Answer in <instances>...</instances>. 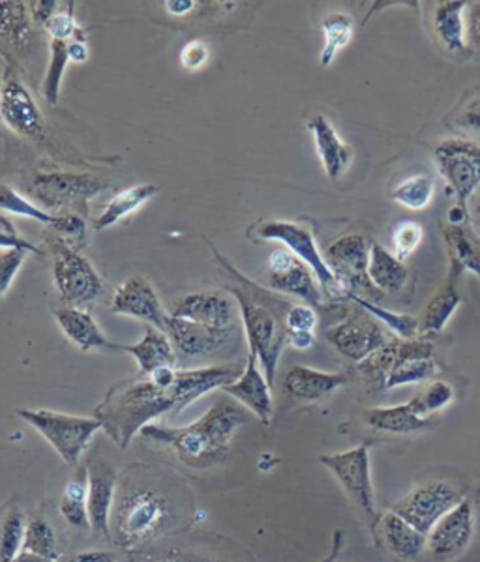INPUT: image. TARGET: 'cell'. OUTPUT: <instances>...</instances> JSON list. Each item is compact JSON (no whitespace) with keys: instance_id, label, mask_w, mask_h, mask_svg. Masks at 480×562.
I'll list each match as a JSON object with an SVG mask.
<instances>
[{"instance_id":"obj_10","label":"cell","mask_w":480,"mask_h":562,"mask_svg":"<svg viewBox=\"0 0 480 562\" xmlns=\"http://www.w3.org/2000/svg\"><path fill=\"white\" fill-rule=\"evenodd\" d=\"M328 267L336 276L346 296H379L378 289L371 285L368 278V261H370V244L362 235H346L334 240L325 256Z\"/></svg>"},{"instance_id":"obj_17","label":"cell","mask_w":480,"mask_h":562,"mask_svg":"<svg viewBox=\"0 0 480 562\" xmlns=\"http://www.w3.org/2000/svg\"><path fill=\"white\" fill-rule=\"evenodd\" d=\"M327 339L342 357L359 364L389 344L378 319L373 321L368 315H351L349 319L328 328Z\"/></svg>"},{"instance_id":"obj_63","label":"cell","mask_w":480,"mask_h":562,"mask_svg":"<svg viewBox=\"0 0 480 562\" xmlns=\"http://www.w3.org/2000/svg\"><path fill=\"white\" fill-rule=\"evenodd\" d=\"M475 212L480 216V198L477 199V203H475Z\"/></svg>"},{"instance_id":"obj_42","label":"cell","mask_w":480,"mask_h":562,"mask_svg":"<svg viewBox=\"0 0 480 562\" xmlns=\"http://www.w3.org/2000/svg\"><path fill=\"white\" fill-rule=\"evenodd\" d=\"M455 400V390L453 386L443 381H432L426 389L416 394L411 400V405L415 407L416 415L423 416V418H432V415H436L439 411L445 409L447 405H450Z\"/></svg>"},{"instance_id":"obj_40","label":"cell","mask_w":480,"mask_h":562,"mask_svg":"<svg viewBox=\"0 0 480 562\" xmlns=\"http://www.w3.org/2000/svg\"><path fill=\"white\" fill-rule=\"evenodd\" d=\"M26 519L20 510H12L0 525V562H12L25 546Z\"/></svg>"},{"instance_id":"obj_56","label":"cell","mask_w":480,"mask_h":562,"mask_svg":"<svg viewBox=\"0 0 480 562\" xmlns=\"http://www.w3.org/2000/svg\"><path fill=\"white\" fill-rule=\"evenodd\" d=\"M448 225L450 227H460V225H468V209L466 206L458 205L450 206L447 212Z\"/></svg>"},{"instance_id":"obj_58","label":"cell","mask_w":480,"mask_h":562,"mask_svg":"<svg viewBox=\"0 0 480 562\" xmlns=\"http://www.w3.org/2000/svg\"><path fill=\"white\" fill-rule=\"evenodd\" d=\"M71 562H115V555L105 553V551H87V553L74 557Z\"/></svg>"},{"instance_id":"obj_51","label":"cell","mask_w":480,"mask_h":562,"mask_svg":"<svg viewBox=\"0 0 480 562\" xmlns=\"http://www.w3.org/2000/svg\"><path fill=\"white\" fill-rule=\"evenodd\" d=\"M26 4H29V12H31L34 25H38L40 29H44L49 23L58 8V2L55 0H38V2H26Z\"/></svg>"},{"instance_id":"obj_54","label":"cell","mask_w":480,"mask_h":562,"mask_svg":"<svg viewBox=\"0 0 480 562\" xmlns=\"http://www.w3.org/2000/svg\"><path fill=\"white\" fill-rule=\"evenodd\" d=\"M289 346L297 349V351H308L310 347H314L315 334L314 333H288Z\"/></svg>"},{"instance_id":"obj_50","label":"cell","mask_w":480,"mask_h":562,"mask_svg":"<svg viewBox=\"0 0 480 562\" xmlns=\"http://www.w3.org/2000/svg\"><path fill=\"white\" fill-rule=\"evenodd\" d=\"M58 510H60V516H63L66 524L71 525V527H76V529L90 527L89 510H87L85 503H74V501L60 498Z\"/></svg>"},{"instance_id":"obj_20","label":"cell","mask_w":480,"mask_h":562,"mask_svg":"<svg viewBox=\"0 0 480 562\" xmlns=\"http://www.w3.org/2000/svg\"><path fill=\"white\" fill-rule=\"evenodd\" d=\"M116 503V473L105 461H97L89 467V510L90 530L97 537L111 538V516Z\"/></svg>"},{"instance_id":"obj_57","label":"cell","mask_w":480,"mask_h":562,"mask_svg":"<svg viewBox=\"0 0 480 562\" xmlns=\"http://www.w3.org/2000/svg\"><path fill=\"white\" fill-rule=\"evenodd\" d=\"M198 4L199 2L196 0H167L166 8L171 15H186V13L192 12Z\"/></svg>"},{"instance_id":"obj_48","label":"cell","mask_w":480,"mask_h":562,"mask_svg":"<svg viewBox=\"0 0 480 562\" xmlns=\"http://www.w3.org/2000/svg\"><path fill=\"white\" fill-rule=\"evenodd\" d=\"M453 126L464 134L480 135V94L461 105L455 115Z\"/></svg>"},{"instance_id":"obj_4","label":"cell","mask_w":480,"mask_h":562,"mask_svg":"<svg viewBox=\"0 0 480 562\" xmlns=\"http://www.w3.org/2000/svg\"><path fill=\"white\" fill-rule=\"evenodd\" d=\"M359 370L373 390L426 383L437 373L436 351L426 339L389 341L360 362Z\"/></svg>"},{"instance_id":"obj_18","label":"cell","mask_w":480,"mask_h":562,"mask_svg":"<svg viewBox=\"0 0 480 562\" xmlns=\"http://www.w3.org/2000/svg\"><path fill=\"white\" fill-rule=\"evenodd\" d=\"M171 317L192 321L219 333L231 334L237 321V310L233 299L224 291H201L185 294L175 302Z\"/></svg>"},{"instance_id":"obj_32","label":"cell","mask_w":480,"mask_h":562,"mask_svg":"<svg viewBox=\"0 0 480 562\" xmlns=\"http://www.w3.org/2000/svg\"><path fill=\"white\" fill-rule=\"evenodd\" d=\"M160 193V188L154 184L132 186L129 190H122L116 193L105 205L102 214L94 222V231L110 229L113 225L122 222L124 217L132 216L137 209H142L150 199L156 198Z\"/></svg>"},{"instance_id":"obj_46","label":"cell","mask_w":480,"mask_h":562,"mask_svg":"<svg viewBox=\"0 0 480 562\" xmlns=\"http://www.w3.org/2000/svg\"><path fill=\"white\" fill-rule=\"evenodd\" d=\"M26 259V251L23 249H7L0 254V299L12 288L15 276L20 272Z\"/></svg>"},{"instance_id":"obj_11","label":"cell","mask_w":480,"mask_h":562,"mask_svg":"<svg viewBox=\"0 0 480 562\" xmlns=\"http://www.w3.org/2000/svg\"><path fill=\"white\" fill-rule=\"evenodd\" d=\"M0 121L8 130L23 139L42 143L47 135L45 119L34 102L33 94L21 83L18 66L8 68L2 87H0Z\"/></svg>"},{"instance_id":"obj_7","label":"cell","mask_w":480,"mask_h":562,"mask_svg":"<svg viewBox=\"0 0 480 562\" xmlns=\"http://www.w3.org/2000/svg\"><path fill=\"white\" fill-rule=\"evenodd\" d=\"M47 248L53 257V278L66 306L83 307L102 296V276L79 249L58 235H49Z\"/></svg>"},{"instance_id":"obj_28","label":"cell","mask_w":480,"mask_h":562,"mask_svg":"<svg viewBox=\"0 0 480 562\" xmlns=\"http://www.w3.org/2000/svg\"><path fill=\"white\" fill-rule=\"evenodd\" d=\"M365 420L370 428L383 434L405 435L423 431L434 426L432 418L416 415L411 402L394 405V407H376L365 413Z\"/></svg>"},{"instance_id":"obj_35","label":"cell","mask_w":480,"mask_h":562,"mask_svg":"<svg viewBox=\"0 0 480 562\" xmlns=\"http://www.w3.org/2000/svg\"><path fill=\"white\" fill-rule=\"evenodd\" d=\"M434 193H436V182L429 175L421 173L400 182L392 192V199L398 205L410 211H424L432 203Z\"/></svg>"},{"instance_id":"obj_22","label":"cell","mask_w":480,"mask_h":562,"mask_svg":"<svg viewBox=\"0 0 480 562\" xmlns=\"http://www.w3.org/2000/svg\"><path fill=\"white\" fill-rule=\"evenodd\" d=\"M346 373H327L306 366H293L283 378V390L297 402L314 403L347 384Z\"/></svg>"},{"instance_id":"obj_49","label":"cell","mask_w":480,"mask_h":562,"mask_svg":"<svg viewBox=\"0 0 480 562\" xmlns=\"http://www.w3.org/2000/svg\"><path fill=\"white\" fill-rule=\"evenodd\" d=\"M209 45L203 40H193L182 47L180 52V65L185 66L186 70L196 71L201 70L209 60Z\"/></svg>"},{"instance_id":"obj_23","label":"cell","mask_w":480,"mask_h":562,"mask_svg":"<svg viewBox=\"0 0 480 562\" xmlns=\"http://www.w3.org/2000/svg\"><path fill=\"white\" fill-rule=\"evenodd\" d=\"M308 130L314 135L321 166L325 169L328 179L338 180L351 164V148L342 140L333 122L328 121L325 115L312 116L308 121Z\"/></svg>"},{"instance_id":"obj_2","label":"cell","mask_w":480,"mask_h":562,"mask_svg":"<svg viewBox=\"0 0 480 562\" xmlns=\"http://www.w3.org/2000/svg\"><path fill=\"white\" fill-rule=\"evenodd\" d=\"M248 420L241 403L222 397L212 403L205 415L185 428H166L148 424L142 435L148 441L174 448L185 465L209 469L219 465L230 456L231 442L238 428Z\"/></svg>"},{"instance_id":"obj_8","label":"cell","mask_w":480,"mask_h":562,"mask_svg":"<svg viewBox=\"0 0 480 562\" xmlns=\"http://www.w3.org/2000/svg\"><path fill=\"white\" fill-rule=\"evenodd\" d=\"M18 415L29 422L45 441L52 445L66 463H77L94 435L102 429V422L87 416L65 415L47 409H20Z\"/></svg>"},{"instance_id":"obj_9","label":"cell","mask_w":480,"mask_h":562,"mask_svg":"<svg viewBox=\"0 0 480 562\" xmlns=\"http://www.w3.org/2000/svg\"><path fill=\"white\" fill-rule=\"evenodd\" d=\"M257 235L263 240L282 243L297 259H301L306 267H310L317 278L323 293L328 296L346 294L325 261V257L321 256L312 231H308L306 227L299 224H291V222H263L257 225Z\"/></svg>"},{"instance_id":"obj_14","label":"cell","mask_w":480,"mask_h":562,"mask_svg":"<svg viewBox=\"0 0 480 562\" xmlns=\"http://www.w3.org/2000/svg\"><path fill=\"white\" fill-rule=\"evenodd\" d=\"M464 495L455 486L447 482H429L416 487L408 497L398 501L392 506V512L408 524L421 530L424 537H428L432 529L445 518L448 512L456 508L464 501Z\"/></svg>"},{"instance_id":"obj_25","label":"cell","mask_w":480,"mask_h":562,"mask_svg":"<svg viewBox=\"0 0 480 562\" xmlns=\"http://www.w3.org/2000/svg\"><path fill=\"white\" fill-rule=\"evenodd\" d=\"M33 25L26 2L0 0V53L12 65V53L26 52L33 42Z\"/></svg>"},{"instance_id":"obj_24","label":"cell","mask_w":480,"mask_h":562,"mask_svg":"<svg viewBox=\"0 0 480 562\" xmlns=\"http://www.w3.org/2000/svg\"><path fill=\"white\" fill-rule=\"evenodd\" d=\"M166 334L174 344L175 351L188 358L205 357L224 346L230 334L212 330L192 321L177 319L169 315Z\"/></svg>"},{"instance_id":"obj_62","label":"cell","mask_w":480,"mask_h":562,"mask_svg":"<svg viewBox=\"0 0 480 562\" xmlns=\"http://www.w3.org/2000/svg\"><path fill=\"white\" fill-rule=\"evenodd\" d=\"M10 66H12V63H10V60L0 53V87H2V81H4V76H7V71Z\"/></svg>"},{"instance_id":"obj_43","label":"cell","mask_w":480,"mask_h":562,"mask_svg":"<svg viewBox=\"0 0 480 562\" xmlns=\"http://www.w3.org/2000/svg\"><path fill=\"white\" fill-rule=\"evenodd\" d=\"M423 225L416 224L413 220H402L392 227V248L394 256L404 262L415 254L416 248L423 243Z\"/></svg>"},{"instance_id":"obj_13","label":"cell","mask_w":480,"mask_h":562,"mask_svg":"<svg viewBox=\"0 0 480 562\" xmlns=\"http://www.w3.org/2000/svg\"><path fill=\"white\" fill-rule=\"evenodd\" d=\"M320 463L338 480L339 486L349 495L370 519H378L373 484H371L370 447L360 445L338 454L321 456Z\"/></svg>"},{"instance_id":"obj_59","label":"cell","mask_w":480,"mask_h":562,"mask_svg":"<svg viewBox=\"0 0 480 562\" xmlns=\"http://www.w3.org/2000/svg\"><path fill=\"white\" fill-rule=\"evenodd\" d=\"M342 548H344V537H342V532H336L334 535L333 540V548H331V553H328L327 559L325 561L321 562H336V559H338L339 553H342Z\"/></svg>"},{"instance_id":"obj_12","label":"cell","mask_w":480,"mask_h":562,"mask_svg":"<svg viewBox=\"0 0 480 562\" xmlns=\"http://www.w3.org/2000/svg\"><path fill=\"white\" fill-rule=\"evenodd\" d=\"M434 158L448 190L464 205L480 186L479 143L469 139L442 140Z\"/></svg>"},{"instance_id":"obj_39","label":"cell","mask_w":480,"mask_h":562,"mask_svg":"<svg viewBox=\"0 0 480 562\" xmlns=\"http://www.w3.org/2000/svg\"><path fill=\"white\" fill-rule=\"evenodd\" d=\"M351 301L357 302L365 312H368V315H373L376 319L381 321L383 325L389 326L392 333L397 334L400 339H416L418 338V333H421V326H418V321L415 317H411V315L404 314H394V312H389V310H383V307H379L376 302L365 301V299H360V296H349Z\"/></svg>"},{"instance_id":"obj_61","label":"cell","mask_w":480,"mask_h":562,"mask_svg":"<svg viewBox=\"0 0 480 562\" xmlns=\"http://www.w3.org/2000/svg\"><path fill=\"white\" fill-rule=\"evenodd\" d=\"M0 231H2V233H10V235H20L12 220H10L7 214H2V212H0Z\"/></svg>"},{"instance_id":"obj_34","label":"cell","mask_w":480,"mask_h":562,"mask_svg":"<svg viewBox=\"0 0 480 562\" xmlns=\"http://www.w3.org/2000/svg\"><path fill=\"white\" fill-rule=\"evenodd\" d=\"M323 49H321V66H331L338 52H342L353 40V20L346 13H331L323 21Z\"/></svg>"},{"instance_id":"obj_60","label":"cell","mask_w":480,"mask_h":562,"mask_svg":"<svg viewBox=\"0 0 480 562\" xmlns=\"http://www.w3.org/2000/svg\"><path fill=\"white\" fill-rule=\"evenodd\" d=\"M12 562H53L49 559H45V557L36 555L33 551H21L20 555L15 557Z\"/></svg>"},{"instance_id":"obj_33","label":"cell","mask_w":480,"mask_h":562,"mask_svg":"<svg viewBox=\"0 0 480 562\" xmlns=\"http://www.w3.org/2000/svg\"><path fill=\"white\" fill-rule=\"evenodd\" d=\"M445 238H447L448 248L453 251L455 261L460 265L461 269L473 272L480 278V243L479 238L475 237L469 224L460 225V227L448 225Z\"/></svg>"},{"instance_id":"obj_36","label":"cell","mask_w":480,"mask_h":562,"mask_svg":"<svg viewBox=\"0 0 480 562\" xmlns=\"http://www.w3.org/2000/svg\"><path fill=\"white\" fill-rule=\"evenodd\" d=\"M461 304L460 294L456 293L455 285H447L428 302L424 312L421 333L439 334L447 326L448 319L455 315Z\"/></svg>"},{"instance_id":"obj_21","label":"cell","mask_w":480,"mask_h":562,"mask_svg":"<svg viewBox=\"0 0 480 562\" xmlns=\"http://www.w3.org/2000/svg\"><path fill=\"white\" fill-rule=\"evenodd\" d=\"M222 390L235 402L241 403L243 407L252 411L263 424H269L270 418L275 415L272 386L265 378V373L259 370L254 352H248V362L244 366L241 378L235 379L233 383L225 384Z\"/></svg>"},{"instance_id":"obj_55","label":"cell","mask_w":480,"mask_h":562,"mask_svg":"<svg viewBox=\"0 0 480 562\" xmlns=\"http://www.w3.org/2000/svg\"><path fill=\"white\" fill-rule=\"evenodd\" d=\"M68 57H70L71 63H77V65H81V63H87V58H89V45L83 40H71L68 42Z\"/></svg>"},{"instance_id":"obj_29","label":"cell","mask_w":480,"mask_h":562,"mask_svg":"<svg viewBox=\"0 0 480 562\" xmlns=\"http://www.w3.org/2000/svg\"><path fill=\"white\" fill-rule=\"evenodd\" d=\"M381 535H383L387 548L391 553L404 559V561H413L423 555L426 550L428 538L424 537L421 530H416L413 525L408 524L405 519L400 518L394 512L384 514L381 518Z\"/></svg>"},{"instance_id":"obj_19","label":"cell","mask_w":480,"mask_h":562,"mask_svg":"<svg viewBox=\"0 0 480 562\" xmlns=\"http://www.w3.org/2000/svg\"><path fill=\"white\" fill-rule=\"evenodd\" d=\"M111 312L116 315L147 321L148 325H153L161 333H166L167 321H169V314L161 306L153 283L143 276L129 278L116 288Z\"/></svg>"},{"instance_id":"obj_53","label":"cell","mask_w":480,"mask_h":562,"mask_svg":"<svg viewBox=\"0 0 480 562\" xmlns=\"http://www.w3.org/2000/svg\"><path fill=\"white\" fill-rule=\"evenodd\" d=\"M468 34L471 44L480 47V2H475L469 10Z\"/></svg>"},{"instance_id":"obj_30","label":"cell","mask_w":480,"mask_h":562,"mask_svg":"<svg viewBox=\"0 0 480 562\" xmlns=\"http://www.w3.org/2000/svg\"><path fill=\"white\" fill-rule=\"evenodd\" d=\"M368 278L379 293H400L408 283L410 270L389 249L379 243H371Z\"/></svg>"},{"instance_id":"obj_45","label":"cell","mask_w":480,"mask_h":562,"mask_svg":"<svg viewBox=\"0 0 480 562\" xmlns=\"http://www.w3.org/2000/svg\"><path fill=\"white\" fill-rule=\"evenodd\" d=\"M52 231L77 249L81 248L87 240V222L83 216L74 212L57 214V224L53 225Z\"/></svg>"},{"instance_id":"obj_52","label":"cell","mask_w":480,"mask_h":562,"mask_svg":"<svg viewBox=\"0 0 480 562\" xmlns=\"http://www.w3.org/2000/svg\"><path fill=\"white\" fill-rule=\"evenodd\" d=\"M0 248L23 249L26 254H38V256L44 254L42 249L36 248L34 244L29 243L21 235H10V233H2V231H0Z\"/></svg>"},{"instance_id":"obj_41","label":"cell","mask_w":480,"mask_h":562,"mask_svg":"<svg viewBox=\"0 0 480 562\" xmlns=\"http://www.w3.org/2000/svg\"><path fill=\"white\" fill-rule=\"evenodd\" d=\"M23 550L33 551L36 555L55 561L58 557L57 537L55 529L44 518H33L26 521L25 546Z\"/></svg>"},{"instance_id":"obj_26","label":"cell","mask_w":480,"mask_h":562,"mask_svg":"<svg viewBox=\"0 0 480 562\" xmlns=\"http://www.w3.org/2000/svg\"><path fill=\"white\" fill-rule=\"evenodd\" d=\"M53 315H55L63 334L77 349H81V351H92V349L119 351L121 346L111 344L110 339L103 336L97 321L92 319V315L81 307H57V310H53Z\"/></svg>"},{"instance_id":"obj_44","label":"cell","mask_w":480,"mask_h":562,"mask_svg":"<svg viewBox=\"0 0 480 562\" xmlns=\"http://www.w3.org/2000/svg\"><path fill=\"white\" fill-rule=\"evenodd\" d=\"M76 2L68 4V12H57L53 15L49 23L44 26L45 33L49 34V38L58 40V42H71V40H83V26L79 25L76 21Z\"/></svg>"},{"instance_id":"obj_6","label":"cell","mask_w":480,"mask_h":562,"mask_svg":"<svg viewBox=\"0 0 480 562\" xmlns=\"http://www.w3.org/2000/svg\"><path fill=\"white\" fill-rule=\"evenodd\" d=\"M110 188V182L94 175L70 171H36L26 182L29 195L57 214H89V201Z\"/></svg>"},{"instance_id":"obj_3","label":"cell","mask_w":480,"mask_h":562,"mask_svg":"<svg viewBox=\"0 0 480 562\" xmlns=\"http://www.w3.org/2000/svg\"><path fill=\"white\" fill-rule=\"evenodd\" d=\"M211 244L214 256L224 265L231 276H235L241 281V285H231L227 293L233 294L237 301L238 312L243 317L244 330L248 338L250 352L256 355L257 360L261 362L263 373L269 381L270 386L275 384L276 370L280 362V355L286 344H288V326H286V315L289 307L293 306L288 299L280 296V293H270L267 289L259 288L254 281L244 278L227 259H225L219 249Z\"/></svg>"},{"instance_id":"obj_27","label":"cell","mask_w":480,"mask_h":562,"mask_svg":"<svg viewBox=\"0 0 480 562\" xmlns=\"http://www.w3.org/2000/svg\"><path fill=\"white\" fill-rule=\"evenodd\" d=\"M119 351L129 352L135 358L142 375H150L153 371L167 368V366L174 368L175 362H177L171 339L166 333L154 328L153 325H147L143 338L135 346H121Z\"/></svg>"},{"instance_id":"obj_38","label":"cell","mask_w":480,"mask_h":562,"mask_svg":"<svg viewBox=\"0 0 480 562\" xmlns=\"http://www.w3.org/2000/svg\"><path fill=\"white\" fill-rule=\"evenodd\" d=\"M49 52H52V58H49L47 70H45L42 89H44V97L47 103H49V105H57L66 66L70 63V57H68V42L52 40Z\"/></svg>"},{"instance_id":"obj_1","label":"cell","mask_w":480,"mask_h":562,"mask_svg":"<svg viewBox=\"0 0 480 562\" xmlns=\"http://www.w3.org/2000/svg\"><path fill=\"white\" fill-rule=\"evenodd\" d=\"M243 371L241 364L177 371L174 386L169 389H161L139 373V378L113 384L94 409V418L102 422V429L111 441L124 450L154 418L179 415L199 397L233 383Z\"/></svg>"},{"instance_id":"obj_15","label":"cell","mask_w":480,"mask_h":562,"mask_svg":"<svg viewBox=\"0 0 480 562\" xmlns=\"http://www.w3.org/2000/svg\"><path fill=\"white\" fill-rule=\"evenodd\" d=\"M314 272L289 249H275L269 256V288L275 293L291 294L308 306L317 307L323 302V291Z\"/></svg>"},{"instance_id":"obj_37","label":"cell","mask_w":480,"mask_h":562,"mask_svg":"<svg viewBox=\"0 0 480 562\" xmlns=\"http://www.w3.org/2000/svg\"><path fill=\"white\" fill-rule=\"evenodd\" d=\"M0 211L10 212L15 216H23L26 220H34L38 224H44L52 229L57 224V214H49L42 206L34 205L29 199L23 198L21 193L15 192L13 188L7 184H0Z\"/></svg>"},{"instance_id":"obj_16","label":"cell","mask_w":480,"mask_h":562,"mask_svg":"<svg viewBox=\"0 0 480 562\" xmlns=\"http://www.w3.org/2000/svg\"><path fill=\"white\" fill-rule=\"evenodd\" d=\"M475 535V512L469 498L448 512L429 532L426 550L439 562L453 561L468 550Z\"/></svg>"},{"instance_id":"obj_47","label":"cell","mask_w":480,"mask_h":562,"mask_svg":"<svg viewBox=\"0 0 480 562\" xmlns=\"http://www.w3.org/2000/svg\"><path fill=\"white\" fill-rule=\"evenodd\" d=\"M315 325H317V314L314 307L308 304H293L289 307L286 315L288 333H314Z\"/></svg>"},{"instance_id":"obj_5","label":"cell","mask_w":480,"mask_h":562,"mask_svg":"<svg viewBox=\"0 0 480 562\" xmlns=\"http://www.w3.org/2000/svg\"><path fill=\"white\" fill-rule=\"evenodd\" d=\"M171 524V505L153 490L122 493L111 516L115 542L122 548H137L150 542Z\"/></svg>"},{"instance_id":"obj_31","label":"cell","mask_w":480,"mask_h":562,"mask_svg":"<svg viewBox=\"0 0 480 562\" xmlns=\"http://www.w3.org/2000/svg\"><path fill=\"white\" fill-rule=\"evenodd\" d=\"M468 2L461 0H445L439 2L434 12V29L439 44L453 55L466 52V25L464 12Z\"/></svg>"}]
</instances>
